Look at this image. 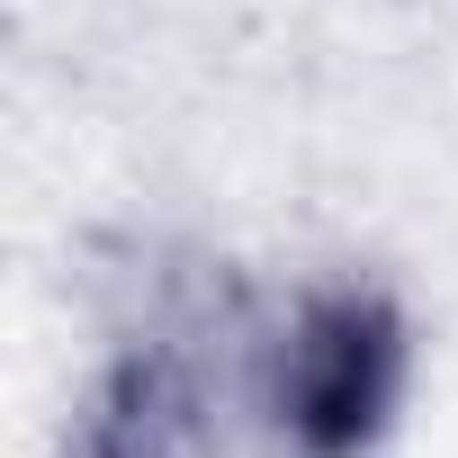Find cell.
Wrapping results in <instances>:
<instances>
[{
    "mask_svg": "<svg viewBox=\"0 0 458 458\" xmlns=\"http://www.w3.org/2000/svg\"><path fill=\"white\" fill-rule=\"evenodd\" d=\"M404 377H413L404 306L377 279H333L288 315L270 351V422L297 458H369L395 431Z\"/></svg>",
    "mask_w": 458,
    "mask_h": 458,
    "instance_id": "obj_1",
    "label": "cell"
},
{
    "mask_svg": "<svg viewBox=\"0 0 458 458\" xmlns=\"http://www.w3.org/2000/svg\"><path fill=\"white\" fill-rule=\"evenodd\" d=\"M198 395L171 360L117 369V386L90 413V458H198Z\"/></svg>",
    "mask_w": 458,
    "mask_h": 458,
    "instance_id": "obj_2",
    "label": "cell"
}]
</instances>
